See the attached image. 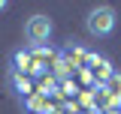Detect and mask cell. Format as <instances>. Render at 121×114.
<instances>
[{"mask_svg":"<svg viewBox=\"0 0 121 114\" xmlns=\"http://www.w3.org/2000/svg\"><path fill=\"white\" fill-rule=\"evenodd\" d=\"M115 9L112 6H94L85 18V27H88L91 36H109L112 30H115Z\"/></svg>","mask_w":121,"mask_h":114,"instance_id":"6da1fadb","label":"cell"},{"mask_svg":"<svg viewBox=\"0 0 121 114\" xmlns=\"http://www.w3.org/2000/svg\"><path fill=\"white\" fill-rule=\"evenodd\" d=\"M52 33H55V24H52V18L48 15H30L27 24H24V36H27L30 45H45L52 39Z\"/></svg>","mask_w":121,"mask_h":114,"instance_id":"7a4b0ae2","label":"cell"},{"mask_svg":"<svg viewBox=\"0 0 121 114\" xmlns=\"http://www.w3.org/2000/svg\"><path fill=\"white\" fill-rule=\"evenodd\" d=\"M106 90H109L112 99H121V75H118V72H112V78L106 81Z\"/></svg>","mask_w":121,"mask_h":114,"instance_id":"3957f363","label":"cell"},{"mask_svg":"<svg viewBox=\"0 0 121 114\" xmlns=\"http://www.w3.org/2000/svg\"><path fill=\"white\" fill-rule=\"evenodd\" d=\"M103 114H121V108H106Z\"/></svg>","mask_w":121,"mask_h":114,"instance_id":"277c9868","label":"cell"},{"mask_svg":"<svg viewBox=\"0 0 121 114\" xmlns=\"http://www.w3.org/2000/svg\"><path fill=\"white\" fill-rule=\"evenodd\" d=\"M6 6H9V3H3V0H0V12H3V9H6Z\"/></svg>","mask_w":121,"mask_h":114,"instance_id":"5b68a950","label":"cell"}]
</instances>
